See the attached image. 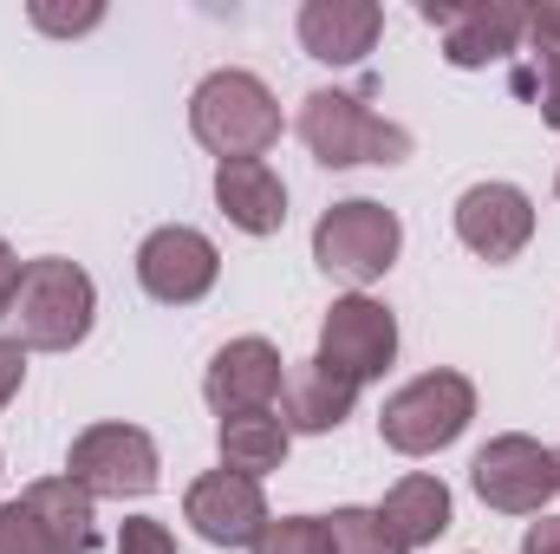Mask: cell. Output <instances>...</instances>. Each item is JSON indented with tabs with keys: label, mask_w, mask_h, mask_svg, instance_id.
<instances>
[{
	"label": "cell",
	"mask_w": 560,
	"mask_h": 554,
	"mask_svg": "<svg viewBox=\"0 0 560 554\" xmlns=\"http://www.w3.org/2000/svg\"><path fill=\"white\" fill-rule=\"evenodd\" d=\"M92 313H98V287L79 262L66 255H46V262H26L20 287H13V339L26 353H72L85 333H92Z\"/></svg>",
	"instance_id": "6da1fadb"
},
{
	"label": "cell",
	"mask_w": 560,
	"mask_h": 554,
	"mask_svg": "<svg viewBox=\"0 0 560 554\" xmlns=\"http://www.w3.org/2000/svg\"><path fill=\"white\" fill-rule=\"evenodd\" d=\"M189 131H196L202 150H215L222 163H242V157H261V150L280 138V105L255 72L222 66V72H209V79L196 85V99H189Z\"/></svg>",
	"instance_id": "7a4b0ae2"
},
{
	"label": "cell",
	"mask_w": 560,
	"mask_h": 554,
	"mask_svg": "<svg viewBox=\"0 0 560 554\" xmlns=\"http://www.w3.org/2000/svg\"><path fill=\"white\" fill-rule=\"evenodd\" d=\"M300 143L326 163V170H352V163H405L411 157V131L378 118L365 99L352 92H306L300 99Z\"/></svg>",
	"instance_id": "3957f363"
},
{
	"label": "cell",
	"mask_w": 560,
	"mask_h": 554,
	"mask_svg": "<svg viewBox=\"0 0 560 554\" xmlns=\"http://www.w3.org/2000/svg\"><path fill=\"white\" fill-rule=\"evenodd\" d=\"M469 417H476V385L463 372H423V379L398 385L385 399L378 437L398 457H436V450H450L469 430Z\"/></svg>",
	"instance_id": "277c9868"
},
{
	"label": "cell",
	"mask_w": 560,
	"mask_h": 554,
	"mask_svg": "<svg viewBox=\"0 0 560 554\" xmlns=\"http://www.w3.org/2000/svg\"><path fill=\"white\" fill-rule=\"evenodd\" d=\"M98 516L72 476L33 483L20 503H0V554H92Z\"/></svg>",
	"instance_id": "5b68a950"
},
{
	"label": "cell",
	"mask_w": 560,
	"mask_h": 554,
	"mask_svg": "<svg viewBox=\"0 0 560 554\" xmlns=\"http://www.w3.org/2000/svg\"><path fill=\"white\" fill-rule=\"evenodd\" d=\"M398 249H405V222H398L385 203H372V196L332 203V209L319 216V229H313V262H319L326 275L352 280V287L392 275Z\"/></svg>",
	"instance_id": "8992f818"
},
{
	"label": "cell",
	"mask_w": 560,
	"mask_h": 554,
	"mask_svg": "<svg viewBox=\"0 0 560 554\" xmlns=\"http://www.w3.org/2000/svg\"><path fill=\"white\" fill-rule=\"evenodd\" d=\"M156 437L138 430V424H92V430H79L72 437V450H66V476L85 489V496H112V503H125V496H150L156 489Z\"/></svg>",
	"instance_id": "52a82bcc"
},
{
	"label": "cell",
	"mask_w": 560,
	"mask_h": 554,
	"mask_svg": "<svg viewBox=\"0 0 560 554\" xmlns=\"http://www.w3.org/2000/svg\"><path fill=\"white\" fill-rule=\"evenodd\" d=\"M469 489L495 509V516H541L548 496L560 489L555 450H541L535 437L509 430V437H489L469 463Z\"/></svg>",
	"instance_id": "ba28073f"
},
{
	"label": "cell",
	"mask_w": 560,
	"mask_h": 554,
	"mask_svg": "<svg viewBox=\"0 0 560 554\" xmlns=\"http://www.w3.org/2000/svg\"><path fill=\"white\" fill-rule=\"evenodd\" d=\"M398 359V320L392 307L365 300V293H346L326 307V326H319V366L352 379V385H372L385 379Z\"/></svg>",
	"instance_id": "9c48e42d"
},
{
	"label": "cell",
	"mask_w": 560,
	"mask_h": 554,
	"mask_svg": "<svg viewBox=\"0 0 560 554\" xmlns=\"http://www.w3.org/2000/svg\"><path fill=\"white\" fill-rule=\"evenodd\" d=\"M423 20L443 33V59L456 72L495 66V59H509L528 39V7H515V0H469V7L423 0Z\"/></svg>",
	"instance_id": "30bf717a"
},
{
	"label": "cell",
	"mask_w": 560,
	"mask_h": 554,
	"mask_svg": "<svg viewBox=\"0 0 560 554\" xmlns=\"http://www.w3.org/2000/svg\"><path fill=\"white\" fill-rule=\"evenodd\" d=\"M138 280H143V293L163 300V307H196V300L222 280V255H215V242H209L202 229L170 222V229H150V235H143Z\"/></svg>",
	"instance_id": "8fae6325"
},
{
	"label": "cell",
	"mask_w": 560,
	"mask_h": 554,
	"mask_svg": "<svg viewBox=\"0 0 560 554\" xmlns=\"http://www.w3.org/2000/svg\"><path fill=\"white\" fill-rule=\"evenodd\" d=\"M183 516H189V529H196L202 542H215V549H255V535L268 529V496H261V483L242 476V470H209V476L189 483Z\"/></svg>",
	"instance_id": "7c38bea8"
},
{
	"label": "cell",
	"mask_w": 560,
	"mask_h": 554,
	"mask_svg": "<svg viewBox=\"0 0 560 554\" xmlns=\"http://www.w3.org/2000/svg\"><path fill=\"white\" fill-rule=\"evenodd\" d=\"M456 235L482 262H515L535 242V203L515 183H469L456 196Z\"/></svg>",
	"instance_id": "4fadbf2b"
},
{
	"label": "cell",
	"mask_w": 560,
	"mask_h": 554,
	"mask_svg": "<svg viewBox=\"0 0 560 554\" xmlns=\"http://www.w3.org/2000/svg\"><path fill=\"white\" fill-rule=\"evenodd\" d=\"M280 385H287L280 353L261 339V333L229 339V346L209 359V372H202V399H209L222 417H235V412H275Z\"/></svg>",
	"instance_id": "5bb4252c"
},
{
	"label": "cell",
	"mask_w": 560,
	"mask_h": 554,
	"mask_svg": "<svg viewBox=\"0 0 560 554\" xmlns=\"http://www.w3.org/2000/svg\"><path fill=\"white\" fill-rule=\"evenodd\" d=\"M385 33V7L372 0H306L300 7V46L319 66H359Z\"/></svg>",
	"instance_id": "9a60e30c"
},
{
	"label": "cell",
	"mask_w": 560,
	"mask_h": 554,
	"mask_svg": "<svg viewBox=\"0 0 560 554\" xmlns=\"http://www.w3.org/2000/svg\"><path fill=\"white\" fill-rule=\"evenodd\" d=\"M215 203H222V216L242 235H280V222H287V183H280L261 157L222 163L215 170Z\"/></svg>",
	"instance_id": "2e32d148"
},
{
	"label": "cell",
	"mask_w": 560,
	"mask_h": 554,
	"mask_svg": "<svg viewBox=\"0 0 560 554\" xmlns=\"http://www.w3.org/2000/svg\"><path fill=\"white\" fill-rule=\"evenodd\" d=\"M352 405H359V385L339 379V372H326L319 359L300 366V372H287V385H280V424L287 430H306V437L339 430L352 417Z\"/></svg>",
	"instance_id": "e0dca14e"
},
{
	"label": "cell",
	"mask_w": 560,
	"mask_h": 554,
	"mask_svg": "<svg viewBox=\"0 0 560 554\" xmlns=\"http://www.w3.org/2000/svg\"><path fill=\"white\" fill-rule=\"evenodd\" d=\"M378 522H385V535L398 542V549H430L443 529H450V489H443V476H405V483H392L385 489V503H378Z\"/></svg>",
	"instance_id": "ac0fdd59"
},
{
	"label": "cell",
	"mask_w": 560,
	"mask_h": 554,
	"mask_svg": "<svg viewBox=\"0 0 560 554\" xmlns=\"http://www.w3.org/2000/svg\"><path fill=\"white\" fill-rule=\"evenodd\" d=\"M287 424H280L275 412H235L222 417V430H215V443H222V470H242V476H268V470H280L287 463Z\"/></svg>",
	"instance_id": "d6986e66"
},
{
	"label": "cell",
	"mask_w": 560,
	"mask_h": 554,
	"mask_svg": "<svg viewBox=\"0 0 560 554\" xmlns=\"http://www.w3.org/2000/svg\"><path fill=\"white\" fill-rule=\"evenodd\" d=\"M326 549L332 554H405L385 535L378 509H332V516H326Z\"/></svg>",
	"instance_id": "ffe728a7"
},
{
	"label": "cell",
	"mask_w": 560,
	"mask_h": 554,
	"mask_svg": "<svg viewBox=\"0 0 560 554\" xmlns=\"http://www.w3.org/2000/svg\"><path fill=\"white\" fill-rule=\"evenodd\" d=\"M255 554H332L326 516H268V529L255 535Z\"/></svg>",
	"instance_id": "44dd1931"
},
{
	"label": "cell",
	"mask_w": 560,
	"mask_h": 554,
	"mask_svg": "<svg viewBox=\"0 0 560 554\" xmlns=\"http://www.w3.org/2000/svg\"><path fill=\"white\" fill-rule=\"evenodd\" d=\"M26 13H33V26H39V33H92V26L105 20V7H98V0H85V7H52V0H33Z\"/></svg>",
	"instance_id": "7402d4cb"
},
{
	"label": "cell",
	"mask_w": 560,
	"mask_h": 554,
	"mask_svg": "<svg viewBox=\"0 0 560 554\" xmlns=\"http://www.w3.org/2000/svg\"><path fill=\"white\" fill-rule=\"evenodd\" d=\"M118 554H176V535L156 522V516H131L118 529Z\"/></svg>",
	"instance_id": "603a6c76"
},
{
	"label": "cell",
	"mask_w": 560,
	"mask_h": 554,
	"mask_svg": "<svg viewBox=\"0 0 560 554\" xmlns=\"http://www.w3.org/2000/svg\"><path fill=\"white\" fill-rule=\"evenodd\" d=\"M522 85L541 99V125H555L560 131V53H541V66H535Z\"/></svg>",
	"instance_id": "cb8c5ba5"
},
{
	"label": "cell",
	"mask_w": 560,
	"mask_h": 554,
	"mask_svg": "<svg viewBox=\"0 0 560 554\" xmlns=\"http://www.w3.org/2000/svg\"><path fill=\"white\" fill-rule=\"evenodd\" d=\"M528 39H535V53H560V0L528 7Z\"/></svg>",
	"instance_id": "d4e9b609"
},
{
	"label": "cell",
	"mask_w": 560,
	"mask_h": 554,
	"mask_svg": "<svg viewBox=\"0 0 560 554\" xmlns=\"http://www.w3.org/2000/svg\"><path fill=\"white\" fill-rule=\"evenodd\" d=\"M20 379H26V346H20V339H0V412L13 405Z\"/></svg>",
	"instance_id": "484cf974"
},
{
	"label": "cell",
	"mask_w": 560,
	"mask_h": 554,
	"mask_svg": "<svg viewBox=\"0 0 560 554\" xmlns=\"http://www.w3.org/2000/svg\"><path fill=\"white\" fill-rule=\"evenodd\" d=\"M522 554H560V516H541V522L522 535Z\"/></svg>",
	"instance_id": "4316f807"
},
{
	"label": "cell",
	"mask_w": 560,
	"mask_h": 554,
	"mask_svg": "<svg viewBox=\"0 0 560 554\" xmlns=\"http://www.w3.org/2000/svg\"><path fill=\"white\" fill-rule=\"evenodd\" d=\"M13 287H20V262H13V249H7V235H0V320H7V307H13Z\"/></svg>",
	"instance_id": "83f0119b"
},
{
	"label": "cell",
	"mask_w": 560,
	"mask_h": 554,
	"mask_svg": "<svg viewBox=\"0 0 560 554\" xmlns=\"http://www.w3.org/2000/svg\"><path fill=\"white\" fill-rule=\"evenodd\" d=\"M555 470H560V450H555Z\"/></svg>",
	"instance_id": "f1b7e54d"
},
{
	"label": "cell",
	"mask_w": 560,
	"mask_h": 554,
	"mask_svg": "<svg viewBox=\"0 0 560 554\" xmlns=\"http://www.w3.org/2000/svg\"><path fill=\"white\" fill-rule=\"evenodd\" d=\"M555 189H560V176H555Z\"/></svg>",
	"instance_id": "f546056e"
}]
</instances>
